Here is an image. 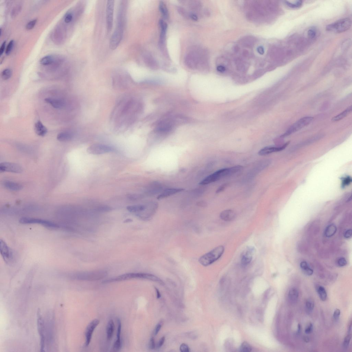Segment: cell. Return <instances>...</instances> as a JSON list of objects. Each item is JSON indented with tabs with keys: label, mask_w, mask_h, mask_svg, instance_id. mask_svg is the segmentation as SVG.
Listing matches in <instances>:
<instances>
[{
	"label": "cell",
	"mask_w": 352,
	"mask_h": 352,
	"mask_svg": "<svg viewBox=\"0 0 352 352\" xmlns=\"http://www.w3.org/2000/svg\"><path fill=\"white\" fill-rule=\"evenodd\" d=\"M0 252L6 263L10 264L13 260L14 256L11 249L3 240H0Z\"/></svg>",
	"instance_id": "11"
},
{
	"label": "cell",
	"mask_w": 352,
	"mask_h": 352,
	"mask_svg": "<svg viewBox=\"0 0 352 352\" xmlns=\"http://www.w3.org/2000/svg\"><path fill=\"white\" fill-rule=\"evenodd\" d=\"M301 326L300 324H299L298 326V330L297 331V334H299L300 333L301 331Z\"/></svg>",
	"instance_id": "62"
},
{
	"label": "cell",
	"mask_w": 352,
	"mask_h": 352,
	"mask_svg": "<svg viewBox=\"0 0 352 352\" xmlns=\"http://www.w3.org/2000/svg\"><path fill=\"white\" fill-rule=\"evenodd\" d=\"M107 271L97 270L90 271L79 272L71 275L72 279L85 281H96L103 279L107 276Z\"/></svg>",
	"instance_id": "3"
},
{
	"label": "cell",
	"mask_w": 352,
	"mask_h": 352,
	"mask_svg": "<svg viewBox=\"0 0 352 352\" xmlns=\"http://www.w3.org/2000/svg\"><path fill=\"white\" fill-rule=\"evenodd\" d=\"M347 261L343 257L341 258L338 259L337 261V264L339 266L342 267L345 266L347 264Z\"/></svg>",
	"instance_id": "46"
},
{
	"label": "cell",
	"mask_w": 352,
	"mask_h": 352,
	"mask_svg": "<svg viewBox=\"0 0 352 352\" xmlns=\"http://www.w3.org/2000/svg\"><path fill=\"white\" fill-rule=\"evenodd\" d=\"M240 350L241 352H250L252 350V347L247 342H243L240 347Z\"/></svg>",
	"instance_id": "40"
},
{
	"label": "cell",
	"mask_w": 352,
	"mask_h": 352,
	"mask_svg": "<svg viewBox=\"0 0 352 352\" xmlns=\"http://www.w3.org/2000/svg\"><path fill=\"white\" fill-rule=\"evenodd\" d=\"M155 289L156 290V293L157 298L158 299H159V298H160V297L161 296V294H160V293L159 291L158 290V289L157 288H156V287H155Z\"/></svg>",
	"instance_id": "61"
},
{
	"label": "cell",
	"mask_w": 352,
	"mask_h": 352,
	"mask_svg": "<svg viewBox=\"0 0 352 352\" xmlns=\"http://www.w3.org/2000/svg\"><path fill=\"white\" fill-rule=\"evenodd\" d=\"M184 189L180 188H171L165 190L161 194L159 195L157 197L158 199L161 200L165 198L172 196L175 194L180 192Z\"/></svg>",
	"instance_id": "23"
},
{
	"label": "cell",
	"mask_w": 352,
	"mask_h": 352,
	"mask_svg": "<svg viewBox=\"0 0 352 352\" xmlns=\"http://www.w3.org/2000/svg\"><path fill=\"white\" fill-rule=\"evenodd\" d=\"M128 197L130 200H135L137 199H138V198L141 197L138 195L131 194L128 196Z\"/></svg>",
	"instance_id": "57"
},
{
	"label": "cell",
	"mask_w": 352,
	"mask_h": 352,
	"mask_svg": "<svg viewBox=\"0 0 352 352\" xmlns=\"http://www.w3.org/2000/svg\"><path fill=\"white\" fill-rule=\"evenodd\" d=\"M224 251L225 247L223 246H217L201 256L198 261L203 266H209L219 260L222 256Z\"/></svg>",
	"instance_id": "4"
},
{
	"label": "cell",
	"mask_w": 352,
	"mask_h": 352,
	"mask_svg": "<svg viewBox=\"0 0 352 352\" xmlns=\"http://www.w3.org/2000/svg\"><path fill=\"white\" fill-rule=\"evenodd\" d=\"M158 207V204L153 202L146 205L140 204L128 206L127 209L131 213H137L139 218L147 220L154 215Z\"/></svg>",
	"instance_id": "1"
},
{
	"label": "cell",
	"mask_w": 352,
	"mask_h": 352,
	"mask_svg": "<svg viewBox=\"0 0 352 352\" xmlns=\"http://www.w3.org/2000/svg\"><path fill=\"white\" fill-rule=\"evenodd\" d=\"M255 252V249L253 246H249L246 248L241 255V262L243 266H247L251 263Z\"/></svg>",
	"instance_id": "12"
},
{
	"label": "cell",
	"mask_w": 352,
	"mask_h": 352,
	"mask_svg": "<svg viewBox=\"0 0 352 352\" xmlns=\"http://www.w3.org/2000/svg\"><path fill=\"white\" fill-rule=\"evenodd\" d=\"M192 51L188 53L185 57V62L187 65L192 68H196L202 62L203 57L200 51L197 49Z\"/></svg>",
	"instance_id": "8"
},
{
	"label": "cell",
	"mask_w": 352,
	"mask_h": 352,
	"mask_svg": "<svg viewBox=\"0 0 352 352\" xmlns=\"http://www.w3.org/2000/svg\"><path fill=\"white\" fill-rule=\"evenodd\" d=\"M300 266L303 273L306 275L310 276H311L313 274V270L310 268L306 262L303 261L301 262Z\"/></svg>",
	"instance_id": "31"
},
{
	"label": "cell",
	"mask_w": 352,
	"mask_h": 352,
	"mask_svg": "<svg viewBox=\"0 0 352 352\" xmlns=\"http://www.w3.org/2000/svg\"><path fill=\"white\" fill-rule=\"evenodd\" d=\"M14 44V41L13 40H11L9 42L7 48H6V53L7 55H9L11 52L12 49L13 47Z\"/></svg>",
	"instance_id": "44"
},
{
	"label": "cell",
	"mask_w": 352,
	"mask_h": 352,
	"mask_svg": "<svg viewBox=\"0 0 352 352\" xmlns=\"http://www.w3.org/2000/svg\"><path fill=\"white\" fill-rule=\"evenodd\" d=\"M155 343L154 338L152 337L150 339V343H149V347L151 350L154 349L155 348Z\"/></svg>",
	"instance_id": "54"
},
{
	"label": "cell",
	"mask_w": 352,
	"mask_h": 352,
	"mask_svg": "<svg viewBox=\"0 0 352 352\" xmlns=\"http://www.w3.org/2000/svg\"><path fill=\"white\" fill-rule=\"evenodd\" d=\"M352 235V231L351 229H348L345 231L344 234V237L345 238H351Z\"/></svg>",
	"instance_id": "51"
},
{
	"label": "cell",
	"mask_w": 352,
	"mask_h": 352,
	"mask_svg": "<svg viewBox=\"0 0 352 352\" xmlns=\"http://www.w3.org/2000/svg\"><path fill=\"white\" fill-rule=\"evenodd\" d=\"M21 9V6L20 5L17 6L16 7L14 8L13 9L11 12L12 17H14L16 16L17 15H18Z\"/></svg>",
	"instance_id": "42"
},
{
	"label": "cell",
	"mask_w": 352,
	"mask_h": 352,
	"mask_svg": "<svg viewBox=\"0 0 352 352\" xmlns=\"http://www.w3.org/2000/svg\"><path fill=\"white\" fill-rule=\"evenodd\" d=\"M117 322L118 327L116 334V340L115 341L113 347V350L114 352L119 351L121 349L122 345V341H121V338L122 325H121V322L120 319H117Z\"/></svg>",
	"instance_id": "20"
},
{
	"label": "cell",
	"mask_w": 352,
	"mask_h": 352,
	"mask_svg": "<svg viewBox=\"0 0 352 352\" xmlns=\"http://www.w3.org/2000/svg\"><path fill=\"white\" fill-rule=\"evenodd\" d=\"M111 210V208L108 206H100L97 208L96 210L100 212H106Z\"/></svg>",
	"instance_id": "45"
},
{
	"label": "cell",
	"mask_w": 352,
	"mask_h": 352,
	"mask_svg": "<svg viewBox=\"0 0 352 352\" xmlns=\"http://www.w3.org/2000/svg\"><path fill=\"white\" fill-rule=\"evenodd\" d=\"M290 142H287L282 146L277 147H266L262 148L258 152V155L261 156H266L271 153L282 151L286 148L289 144Z\"/></svg>",
	"instance_id": "19"
},
{
	"label": "cell",
	"mask_w": 352,
	"mask_h": 352,
	"mask_svg": "<svg viewBox=\"0 0 352 352\" xmlns=\"http://www.w3.org/2000/svg\"><path fill=\"white\" fill-rule=\"evenodd\" d=\"M6 42L4 41L3 43L1 46V48H0V55L2 56V54L4 53L5 48Z\"/></svg>",
	"instance_id": "58"
},
{
	"label": "cell",
	"mask_w": 352,
	"mask_h": 352,
	"mask_svg": "<svg viewBox=\"0 0 352 352\" xmlns=\"http://www.w3.org/2000/svg\"><path fill=\"white\" fill-rule=\"evenodd\" d=\"M161 326V324H158L156 326L154 330V332H153V334H154V335L156 336L158 334L159 331L160 330Z\"/></svg>",
	"instance_id": "55"
},
{
	"label": "cell",
	"mask_w": 352,
	"mask_h": 352,
	"mask_svg": "<svg viewBox=\"0 0 352 352\" xmlns=\"http://www.w3.org/2000/svg\"><path fill=\"white\" fill-rule=\"evenodd\" d=\"M217 69L218 70V71L220 72H224L225 70V67H223V66H219L218 67Z\"/></svg>",
	"instance_id": "59"
},
{
	"label": "cell",
	"mask_w": 352,
	"mask_h": 352,
	"mask_svg": "<svg viewBox=\"0 0 352 352\" xmlns=\"http://www.w3.org/2000/svg\"><path fill=\"white\" fill-rule=\"evenodd\" d=\"M313 329V326L312 323L310 324L305 329V332L306 334H309L311 333Z\"/></svg>",
	"instance_id": "52"
},
{
	"label": "cell",
	"mask_w": 352,
	"mask_h": 352,
	"mask_svg": "<svg viewBox=\"0 0 352 352\" xmlns=\"http://www.w3.org/2000/svg\"><path fill=\"white\" fill-rule=\"evenodd\" d=\"M123 24H119L117 28L112 36L110 41V47L111 49H116L119 45L123 36Z\"/></svg>",
	"instance_id": "13"
},
{
	"label": "cell",
	"mask_w": 352,
	"mask_h": 352,
	"mask_svg": "<svg viewBox=\"0 0 352 352\" xmlns=\"http://www.w3.org/2000/svg\"><path fill=\"white\" fill-rule=\"evenodd\" d=\"M313 119L314 118L312 117H306L301 118L291 126L282 137H285L290 135L308 125L312 122Z\"/></svg>",
	"instance_id": "9"
},
{
	"label": "cell",
	"mask_w": 352,
	"mask_h": 352,
	"mask_svg": "<svg viewBox=\"0 0 352 352\" xmlns=\"http://www.w3.org/2000/svg\"><path fill=\"white\" fill-rule=\"evenodd\" d=\"M159 9L163 17L165 18H167L169 16L168 11L166 5L163 1L160 2Z\"/></svg>",
	"instance_id": "33"
},
{
	"label": "cell",
	"mask_w": 352,
	"mask_h": 352,
	"mask_svg": "<svg viewBox=\"0 0 352 352\" xmlns=\"http://www.w3.org/2000/svg\"><path fill=\"white\" fill-rule=\"evenodd\" d=\"M236 216L234 211L231 210H223L220 213V218L226 222H230L234 220Z\"/></svg>",
	"instance_id": "21"
},
{
	"label": "cell",
	"mask_w": 352,
	"mask_h": 352,
	"mask_svg": "<svg viewBox=\"0 0 352 352\" xmlns=\"http://www.w3.org/2000/svg\"><path fill=\"white\" fill-rule=\"evenodd\" d=\"M227 185H228L227 184H224L221 185L217 190L216 193H219L221 192H223L227 186Z\"/></svg>",
	"instance_id": "53"
},
{
	"label": "cell",
	"mask_w": 352,
	"mask_h": 352,
	"mask_svg": "<svg viewBox=\"0 0 352 352\" xmlns=\"http://www.w3.org/2000/svg\"><path fill=\"white\" fill-rule=\"evenodd\" d=\"M336 227L334 224L328 225L325 229V235L327 237H330L334 235L336 232Z\"/></svg>",
	"instance_id": "32"
},
{
	"label": "cell",
	"mask_w": 352,
	"mask_h": 352,
	"mask_svg": "<svg viewBox=\"0 0 352 352\" xmlns=\"http://www.w3.org/2000/svg\"><path fill=\"white\" fill-rule=\"evenodd\" d=\"M73 138L72 133L69 132H62L59 133L57 136V139L59 141L65 142L71 140Z\"/></svg>",
	"instance_id": "29"
},
{
	"label": "cell",
	"mask_w": 352,
	"mask_h": 352,
	"mask_svg": "<svg viewBox=\"0 0 352 352\" xmlns=\"http://www.w3.org/2000/svg\"><path fill=\"white\" fill-rule=\"evenodd\" d=\"M351 26V21L349 18L339 20L326 27V30L335 33H341L350 29Z\"/></svg>",
	"instance_id": "6"
},
{
	"label": "cell",
	"mask_w": 352,
	"mask_h": 352,
	"mask_svg": "<svg viewBox=\"0 0 352 352\" xmlns=\"http://www.w3.org/2000/svg\"><path fill=\"white\" fill-rule=\"evenodd\" d=\"M180 350L182 352H189L190 351V349L188 345L185 344H182L180 347Z\"/></svg>",
	"instance_id": "47"
},
{
	"label": "cell",
	"mask_w": 352,
	"mask_h": 352,
	"mask_svg": "<svg viewBox=\"0 0 352 352\" xmlns=\"http://www.w3.org/2000/svg\"><path fill=\"white\" fill-rule=\"evenodd\" d=\"M318 292L320 298L323 301H325L327 298V294L325 288L319 286L318 289Z\"/></svg>",
	"instance_id": "34"
},
{
	"label": "cell",
	"mask_w": 352,
	"mask_h": 352,
	"mask_svg": "<svg viewBox=\"0 0 352 352\" xmlns=\"http://www.w3.org/2000/svg\"><path fill=\"white\" fill-rule=\"evenodd\" d=\"M37 22V20H36V19H35V20H32L29 22L26 25V29L27 30H30L33 29L35 26V25L36 24Z\"/></svg>",
	"instance_id": "43"
},
{
	"label": "cell",
	"mask_w": 352,
	"mask_h": 352,
	"mask_svg": "<svg viewBox=\"0 0 352 352\" xmlns=\"http://www.w3.org/2000/svg\"><path fill=\"white\" fill-rule=\"evenodd\" d=\"M12 74L11 70L10 69H6L3 71L1 74L2 78L3 80H7L10 79Z\"/></svg>",
	"instance_id": "37"
},
{
	"label": "cell",
	"mask_w": 352,
	"mask_h": 352,
	"mask_svg": "<svg viewBox=\"0 0 352 352\" xmlns=\"http://www.w3.org/2000/svg\"><path fill=\"white\" fill-rule=\"evenodd\" d=\"M114 149L112 147L100 144H94L88 147L87 152L89 154L100 155L112 152Z\"/></svg>",
	"instance_id": "10"
},
{
	"label": "cell",
	"mask_w": 352,
	"mask_h": 352,
	"mask_svg": "<svg viewBox=\"0 0 352 352\" xmlns=\"http://www.w3.org/2000/svg\"><path fill=\"white\" fill-rule=\"evenodd\" d=\"M100 323V320L94 319L89 323L86 327L85 332V347H88L90 344L93 332Z\"/></svg>",
	"instance_id": "14"
},
{
	"label": "cell",
	"mask_w": 352,
	"mask_h": 352,
	"mask_svg": "<svg viewBox=\"0 0 352 352\" xmlns=\"http://www.w3.org/2000/svg\"><path fill=\"white\" fill-rule=\"evenodd\" d=\"M4 186L7 189L12 191H18L22 189L23 187L20 184L11 181H6Z\"/></svg>",
	"instance_id": "26"
},
{
	"label": "cell",
	"mask_w": 352,
	"mask_h": 352,
	"mask_svg": "<svg viewBox=\"0 0 352 352\" xmlns=\"http://www.w3.org/2000/svg\"><path fill=\"white\" fill-rule=\"evenodd\" d=\"M351 338V332H348V335L345 336L343 343V347L344 350H347L349 346Z\"/></svg>",
	"instance_id": "38"
},
{
	"label": "cell",
	"mask_w": 352,
	"mask_h": 352,
	"mask_svg": "<svg viewBox=\"0 0 352 352\" xmlns=\"http://www.w3.org/2000/svg\"><path fill=\"white\" fill-rule=\"evenodd\" d=\"M234 174V169L232 167L224 168L214 172L201 181L200 184L205 185L216 182L221 178L232 175Z\"/></svg>",
	"instance_id": "5"
},
{
	"label": "cell",
	"mask_w": 352,
	"mask_h": 352,
	"mask_svg": "<svg viewBox=\"0 0 352 352\" xmlns=\"http://www.w3.org/2000/svg\"><path fill=\"white\" fill-rule=\"evenodd\" d=\"M0 170L2 172H7L20 174L23 171V169L20 166L14 163L3 162L0 164Z\"/></svg>",
	"instance_id": "16"
},
{
	"label": "cell",
	"mask_w": 352,
	"mask_h": 352,
	"mask_svg": "<svg viewBox=\"0 0 352 352\" xmlns=\"http://www.w3.org/2000/svg\"><path fill=\"white\" fill-rule=\"evenodd\" d=\"M285 3L288 7L291 8H299L301 7L302 5V2L301 1H296L295 2H291L286 1Z\"/></svg>",
	"instance_id": "36"
},
{
	"label": "cell",
	"mask_w": 352,
	"mask_h": 352,
	"mask_svg": "<svg viewBox=\"0 0 352 352\" xmlns=\"http://www.w3.org/2000/svg\"><path fill=\"white\" fill-rule=\"evenodd\" d=\"M47 103L50 104L54 108L61 109L65 105V103L61 100L51 98H47L45 100Z\"/></svg>",
	"instance_id": "25"
},
{
	"label": "cell",
	"mask_w": 352,
	"mask_h": 352,
	"mask_svg": "<svg viewBox=\"0 0 352 352\" xmlns=\"http://www.w3.org/2000/svg\"><path fill=\"white\" fill-rule=\"evenodd\" d=\"M314 303L313 300L309 299L306 303V308L309 313H311L314 309Z\"/></svg>",
	"instance_id": "39"
},
{
	"label": "cell",
	"mask_w": 352,
	"mask_h": 352,
	"mask_svg": "<svg viewBox=\"0 0 352 352\" xmlns=\"http://www.w3.org/2000/svg\"><path fill=\"white\" fill-rule=\"evenodd\" d=\"M133 279H146L156 282L162 285L164 283L158 277L154 275L143 273H130L124 274L115 278L104 280L102 282L104 284L118 282Z\"/></svg>",
	"instance_id": "2"
},
{
	"label": "cell",
	"mask_w": 352,
	"mask_h": 352,
	"mask_svg": "<svg viewBox=\"0 0 352 352\" xmlns=\"http://www.w3.org/2000/svg\"><path fill=\"white\" fill-rule=\"evenodd\" d=\"M159 25L161 28V33L159 38V44L161 46L164 44L166 31H167L168 25L164 20H160L159 21Z\"/></svg>",
	"instance_id": "22"
},
{
	"label": "cell",
	"mask_w": 352,
	"mask_h": 352,
	"mask_svg": "<svg viewBox=\"0 0 352 352\" xmlns=\"http://www.w3.org/2000/svg\"><path fill=\"white\" fill-rule=\"evenodd\" d=\"M73 18V15L72 14L68 13L67 14L65 18V21L66 23H69L71 22Z\"/></svg>",
	"instance_id": "50"
},
{
	"label": "cell",
	"mask_w": 352,
	"mask_h": 352,
	"mask_svg": "<svg viewBox=\"0 0 352 352\" xmlns=\"http://www.w3.org/2000/svg\"><path fill=\"white\" fill-rule=\"evenodd\" d=\"M34 131L37 135L40 136H45L47 132L46 127L39 121L35 124Z\"/></svg>",
	"instance_id": "24"
},
{
	"label": "cell",
	"mask_w": 352,
	"mask_h": 352,
	"mask_svg": "<svg viewBox=\"0 0 352 352\" xmlns=\"http://www.w3.org/2000/svg\"><path fill=\"white\" fill-rule=\"evenodd\" d=\"M54 60V57L52 56H47L44 57L40 60V63L43 65H48L52 64Z\"/></svg>",
	"instance_id": "35"
},
{
	"label": "cell",
	"mask_w": 352,
	"mask_h": 352,
	"mask_svg": "<svg viewBox=\"0 0 352 352\" xmlns=\"http://www.w3.org/2000/svg\"><path fill=\"white\" fill-rule=\"evenodd\" d=\"M341 314L340 310L337 309L335 310L333 314V318L335 321H337L340 318Z\"/></svg>",
	"instance_id": "48"
},
{
	"label": "cell",
	"mask_w": 352,
	"mask_h": 352,
	"mask_svg": "<svg viewBox=\"0 0 352 352\" xmlns=\"http://www.w3.org/2000/svg\"><path fill=\"white\" fill-rule=\"evenodd\" d=\"M19 222L21 223L24 224H39L46 228H59V226L57 224L49 220L33 218L24 217H22L20 220Z\"/></svg>",
	"instance_id": "7"
},
{
	"label": "cell",
	"mask_w": 352,
	"mask_h": 352,
	"mask_svg": "<svg viewBox=\"0 0 352 352\" xmlns=\"http://www.w3.org/2000/svg\"><path fill=\"white\" fill-rule=\"evenodd\" d=\"M352 106L348 107L346 110L342 112L337 115L336 116L332 118V120L333 121H337L343 119L344 118L347 116L349 114H350L352 111Z\"/></svg>",
	"instance_id": "30"
},
{
	"label": "cell",
	"mask_w": 352,
	"mask_h": 352,
	"mask_svg": "<svg viewBox=\"0 0 352 352\" xmlns=\"http://www.w3.org/2000/svg\"><path fill=\"white\" fill-rule=\"evenodd\" d=\"M115 329V324L112 319L109 321L107 326L106 333L107 340H111L113 336Z\"/></svg>",
	"instance_id": "27"
},
{
	"label": "cell",
	"mask_w": 352,
	"mask_h": 352,
	"mask_svg": "<svg viewBox=\"0 0 352 352\" xmlns=\"http://www.w3.org/2000/svg\"><path fill=\"white\" fill-rule=\"evenodd\" d=\"M114 7V1H108L107 4L106 22L108 31H110L113 27Z\"/></svg>",
	"instance_id": "15"
},
{
	"label": "cell",
	"mask_w": 352,
	"mask_h": 352,
	"mask_svg": "<svg viewBox=\"0 0 352 352\" xmlns=\"http://www.w3.org/2000/svg\"><path fill=\"white\" fill-rule=\"evenodd\" d=\"M165 340V337H162L158 342V344L157 345V347L158 348H160L164 344Z\"/></svg>",
	"instance_id": "56"
},
{
	"label": "cell",
	"mask_w": 352,
	"mask_h": 352,
	"mask_svg": "<svg viewBox=\"0 0 352 352\" xmlns=\"http://www.w3.org/2000/svg\"><path fill=\"white\" fill-rule=\"evenodd\" d=\"M299 296V291L296 288H292L289 291L288 298L291 303H296L298 300Z\"/></svg>",
	"instance_id": "28"
},
{
	"label": "cell",
	"mask_w": 352,
	"mask_h": 352,
	"mask_svg": "<svg viewBox=\"0 0 352 352\" xmlns=\"http://www.w3.org/2000/svg\"><path fill=\"white\" fill-rule=\"evenodd\" d=\"M317 34V31L315 28H311L308 31V36L311 39H314L316 37Z\"/></svg>",
	"instance_id": "41"
},
{
	"label": "cell",
	"mask_w": 352,
	"mask_h": 352,
	"mask_svg": "<svg viewBox=\"0 0 352 352\" xmlns=\"http://www.w3.org/2000/svg\"><path fill=\"white\" fill-rule=\"evenodd\" d=\"M270 164V161L268 160H265L260 161L255 165L254 168L249 173L247 178L248 179H251L254 178L259 173L266 168Z\"/></svg>",
	"instance_id": "17"
},
{
	"label": "cell",
	"mask_w": 352,
	"mask_h": 352,
	"mask_svg": "<svg viewBox=\"0 0 352 352\" xmlns=\"http://www.w3.org/2000/svg\"><path fill=\"white\" fill-rule=\"evenodd\" d=\"M190 17L194 20H198V17L197 15L193 13L190 14Z\"/></svg>",
	"instance_id": "60"
},
{
	"label": "cell",
	"mask_w": 352,
	"mask_h": 352,
	"mask_svg": "<svg viewBox=\"0 0 352 352\" xmlns=\"http://www.w3.org/2000/svg\"><path fill=\"white\" fill-rule=\"evenodd\" d=\"M352 181L351 178L349 177H345L344 178L342 181V185L344 187L346 186L349 184Z\"/></svg>",
	"instance_id": "49"
},
{
	"label": "cell",
	"mask_w": 352,
	"mask_h": 352,
	"mask_svg": "<svg viewBox=\"0 0 352 352\" xmlns=\"http://www.w3.org/2000/svg\"><path fill=\"white\" fill-rule=\"evenodd\" d=\"M38 331L40 335L41 339V350L43 351L45 344V337L44 335V328L43 320L41 317L39 312L38 313Z\"/></svg>",
	"instance_id": "18"
}]
</instances>
